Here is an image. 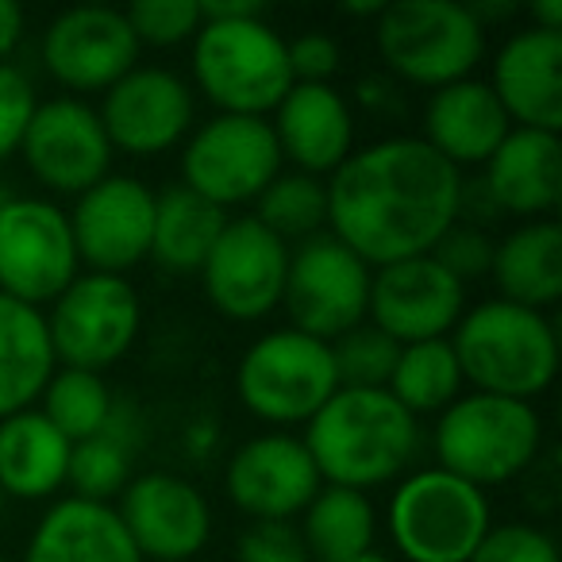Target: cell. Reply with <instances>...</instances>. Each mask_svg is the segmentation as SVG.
<instances>
[{"mask_svg":"<svg viewBox=\"0 0 562 562\" xmlns=\"http://www.w3.org/2000/svg\"><path fill=\"white\" fill-rule=\"evenodd\" d=\"M370 278L374 270L328 232L290 247V270L281 293L290 328L336 344L339 336L367 324Z\"/></svg>","mask_w":562,"mask_h":562,"instance_id":"12","label":"cell"},{"mask_svg":"<svg viewBox=\"0 0 562 562\" xmlns=\"http://www.w3.org/2000/svg\"><path fill=\"white\" fill-rule=\"evenodd\" d=\"M493 243H497V239H493L485 227H474V224H462V220H454V224L439 235V243L428 250V255L436 258V262L443 266L451 278H459L462 285H470V281H477V278H490Z\"/></svg>","mask_w":562,"mask_h":562,"instance_id":"38","label":"cell"},{"mask_svg":"<svg viewBox=\"0 0 562 562\" xmlns=\"http://www.w3.org/2000/svg\"><path fill=\"white\" fill-rule=\"evenodd\" d=\"M490 89L508 124L528 132L562 127V35L520 27L493 55Z\"/></svg>","mask_w":562,"mask_h":562,"instance_id":"21","label":"cell"},{"mask_svg":"<svg viewBox=\"0 0 562 562\" xmlns=\"http://www.w3.org/2000/svg\"><path fill=\"white\" fill-rule=\"evenodd\" d=\"M27 16L16 0H0V63H9L16 55V47L24 43Z\"/></svg>","mask_w":562,"mask_h":562,"instance_id":"42","label":"cell"},{"mask_svg":"<svg viewBox=\"0 0 562 562\" xmlns=\"http://www.w3.org/2000/svg\"><path fill=\"white\" fill-rule=\"evenodd\" d=\"M58 370L43 308L0 293V420L35 408Z\"/></svg>","mask_w":562,"mask_h":562,"instance_id":"28","label":"cell"},{"mask_svg":"<svg viewBox=\"0 0 562 562\" xmlns=\"http://www.w3.org/2000/svg\"><path fill=\"white\" fill-rule=\"evenodd\" d=\"M528 27H539V32H559L562 35V0H536L528 9Z\"/></svg>","mask_w":562,"mask_h":562,"instance_id":"45","label":"cell"},{"mask_svg":"<svg viewBox=\"0 0 562 562\" xmlns=\"http://www.w3.org/2000/svg\"><path fill=\"white\" fill-rule=\"evenodd\" d=\"M290 270V243H281L255 216H227L216 247L201 266V285L209 305L224 321L255 324L281 308Z\"/></svg>","mask_w":562,"mask_h":562,"instance_id":"13","label":"cell"},{"mask_svg":"<svg viewBox=\"0 0 562 562\" xmlns=\"http://www.w3.org/2000/svg\"><path fill=\"white\" fill-rule=\"evenodd\" d=\"M143 439H147V420H143L139 405L116 401L101 436L86 439V443H74L70 470H66L70 497L97 501V505H116V497L135 477L132 467H135V454L143 451Z\"/></svg>","mask_w":562,"mask_h":562,"instance_id":"29","label":"cell"},{"mask_svg":"<svg viewBox=\"0 0 562 562\" xmlns=\"http://www.w3.org/2000/svg\"><path fill=\"white\" fill-rule=\"evenodd\" d=\"M321 470L305 439L290 431H262L232 451L224 467L227 501L250 520H293L321 490Z\"/></svg>","mask_w":562,"mask_h":562,"instance_id":"20","label":"cell"},{"mask_svg":"<svg viewBox=\"0 0 562 562\" xmlns=\"http://www.w3.org/2000/svg\"><path fill=\"white\" fill-rule=\"evenodd\" d=\"M112 405H116V393L104 382V374L58 367L35 408H40L70 443H86V439L104 431V424H109V416H112Z\"/></svg>","mask_w":562,"mask_h":562,"instance_id":"33","label":"cell"},{"mask_svg":"<svg viewBox=\"0 0 562 562\" xmlns=\"http://www.w3.org/2000/svg\"><path fill=\"white\" fill-rule=\"evenodd\" d=\"M70 232L78 247V262L93 273L127 278L150 258L155 235V189L132 173H109L93 189L74 196Z\"/></svg>","mask_w":562,"mask_h":562,"instance_id":"15","label":"cell"},{"mask_svg":"<svg viewBox=\"0 0 562 562\" xmlns=\"http://www.w3.org/2000/svg\"><path fill=\"white\" fill-rule=\"evenodd\" d=\"M374 47L393 78L436 93L474 78L485 58V27L459 0H401L374 20Z\"/></svg>","mask_w":562,"mask_h":562,"instance_id":"6","label":"cell"},{"mask_svg":"<svg viewBox=\"0 0 562 562\" xmlns=\"http://www.w3.org/2000/svg\"><path fill=\"white\" fill-rule=\"evenodd\" d=\"M462 385L467 382H462L451 339H424V344L401 347L385 390L420 420V416H439L447 405H454L462 397Z\"/></svg>","mask_w":562,"mask_h":562,"instance_id":"32","label":"cell"},{"mask_svg":"<svg viewBox=\"0 0 562 562\" xmlns=\"http://www.w3.org/2000/svg\"><path fill=\"white\" fill-rule=\"evenodd\" d=\"M490 281L508 305L547 313L562 301V227L554 220H524L493 243Z\"/></svg>","mask_w":562,"mask_h":562,"instance_id":"26","label":"cell"},{"mask_svg":"<svg viewBox=\"0 0 562 562\" xmlns=\"http://www.w3.org/2000/svg\"><path fill=\"white\" fill-rule=\"evenodd\" d=\"M462 313H467V285L451 278L431 255L378 266L370 278L367 324H374L401 347L447 339Z\"/></svg>","mask_w":562,"mask_h":562,"instance_id":"19","label":"cell"},{"mask_svg":"<svg viewBox=\"0 0 562 562\" xmlns=\"http://www.w3.org/2000/svg\"><path fill=\"white\" fill-rule=\"evenodd\" d=\"M0 562H9V559H0Z\"/></svg>","mask_w":562,"mask_h":562,"instance_id":"50","label":"cell"},{"mask_svg":"<svg viewBox=\"0 0 562 562\" xmlns=\"http://www.w3.org/2000/svg\"><path fill=\"white\" fill-rule=\"evenodd\" d=\"M139 40L112 4H74L47 24L40 55L47 74L70 97L104 93L139 66Z\"/></svg>","mask_w":562,"mask_h":562,"instance_id":"17","label":"cell"},{"mask_svg":"<svg viewBox=\"0 0 562 562\" xmlns=\"http://www.w3.org/2000/svg\"><path fill=\"white\" fill-rule=\"evenodd\" d=\"M35 104H40V97H35L27 74L12 63H0V162H9L20 150Z\"/></svg>","mask_w":562,"mask_h":562,"instance_id":"40","label":"cell"},{"mask_svg":"<svg viewBox=\"0 0 562 562\" xmlns=\"http://www.w3.org/2000/svg\"><path fill=\"white\" fill-rule=\"evenodd\" d=\"M43 316L58 367L104 374L139 339L143 301L127 278L86 270L50 301Z\"/></svg>","mask_w":562,"mask_h":562,"instance_id":"9","label":"cell"},{"mask_svg":"<svg viewBox=\"0 0 562 562\" xmlns=\"http://www.w3.org/2000/svg\"><path fill=\"white\" fill-rule=\"evenodd\" d=\"M401 344H393L374 324H359L347 336L331 344V362H336L339 390H385L397 362Z\"/></svg>","mask_w":562,"mask_h":562,"instance_id":"35","label":"cell"},{"mask_svg":"<svg viewBox=\"0 0 562 562\" xmlns=\"http://www.w3.org/2000/svg\"><path fill=\"white\" fill-rule=\"evenodd\" d=\"M101 127L112 150L132 158H155L181 147L196 124L193 86L166 66H135L101 93Z\"/></svg>","mask_w":562,"mask_h":562,"instance_id":"16","label":"cell"},{"mask_svg":"<svg viewBox=\"0 0 562 562\" xmlns=\"http://www.w3.org/2000/svg\"><path fill=\"white\" fill-rule=\"evenodd\" d=\"M250 216L270 227L281 243H305L328 232V186L324 178H308L301 170H281L262 189Z\"/></svg>","mask_w":562,"mask_h":562,"instance_id":"34","label":"cell"},{"mask_svg":"<svg viewBox=\"0 0 562 562\" xmlns=\"http://www.w3.org/2000/svg\"><path fill=\"white\" fill-rule=\"evenodd\" d=\"M470 562H559V547L539 524L505 520L490 524Z\"/></svg>","mask_w":562,"mask_h":562,"instance_id":"37","label":"cell"},{"mask_svg":"<svg viewBox=\"0 0 562 562\" xmlns=\"http://www.w3.org/2000/svg\"><path fill=\"white\" fill-rule=\"evenodd\" d=\"M493 524L485 490L447 474L443 467H420L390 493L385 528L393 551L405 562H470Z\"/></svg>","mask_w":562,"mask_h":562,"instance_id":"7","label":"cell"},{"mask_svg":"<svg viewBox=\"0 0 562 562\" xmlns=\"http://www.w3.org/2000/svg\"><path fill=\"white\" fill-rule=\"evenodd\" d=\"M290 50V74L293 86H331L339 63H344V50H339L336 35L328 32H305L297 40H285Z\"/></svg>","mask_w":562,"mask_h":562,"instance_id":"41","label":"cell"},{"mask_svg":"<svg viewBox=\"0 0 562 562\" xmlns=\"http://www.w3.org/2000/svg\"><path fill=\"white\" fill-rule=\"evenodd\" d=\"M339 390L331 344L278 328L258 336L235 367V397L273 428H305Z\"/></svg>","mask_w":562,"mask_h":562,"instance_id":"8","label":"cell"},{"mask_svg":"<svg viewBox=\"0 0 562 562\" xmlns=\"http://www.w3.org/2000/svg\"><path fill=\"white\" fill-rule=\"evenodd\" d=\"M216 420H209V416H196V420L186 424V431H181V443H186V451L193 454V459H209L212 451H216Z\"/></svg>","mask_w":562,"mask_h":562,"instance_id":"44","label":"cell"},{"mask_svg":"<svg viewBox=\"0 0 562 562\" xmlns=\"http://www.w3.org/2000/svg\"><path fill=\"white\" fill-rule=\"evenodd\" d=\"M124 20L139 47H178L201 32V0H135Z\"/></svg>","mask_w":562,"mask_h":562,"instance_id":"36","label":"cell"},{"mask_svg":"<svg viewBox=\"0 0 562 562\" xmlns=\"http://www.w3.org/2000/svg\"><path fill=\"white\" fill-rule=\"evenodd\" d=\"M74 443L40 413L24 408L0 420V493L4 501H47L66 485Z\"/></svg>","mask_w":562,"mask_h":562,"instance_id":"27","label":"cell"},{"mask_svg":"<svg viewBox=\"0 0 562 562\" xmlns=\"http://www.w3.org/2000/svg\"><path fill=\"white\" fill-rule=\"evenodd\" d=\"M112 508L143 562H193L212 539L209 497L170 470L135 474Z\"/></svg>","mask_w":562,"mask_h":562,"instance_id":"18","label":"cell"},{"mask_svg":"<svg viewBox=\"0 0 562 562\" xmlns=\"http://www.w3.org/2000/svg\"><path fill=\"white\" fill-rule=\"evenodd\" d=\"M24 562H143V554L112 505L58 497L35 524Z\"/></svg>","mask_w":562,"mask_h":562,"instance_id":"25","label":"cell"},{"mask_svg":"<svg viewBox=\"0 0 562 562\" xmlns=\"http://www.w3.org/2000/svg\"><path fill=\"white\" fill-rule=\"evenodd\" d=\"M513 132L505 109L493 97L490 81L462 78L443 86L424 104V135L420 139L436 150L454 170H482L485 158L505 143Z\"/></svg>","mask_w":562,"mask_h":562,"instance_id":"24","label":"cell"},{"mask_svg":"<svg viewBox=\"0 0 562 562\" xmlns=\"http://www.w3.org/2000/svg\"><path fill=\"white\" fill-rule=\"evenodd\" d=\"M313 562H344L378 551V508L370 493L321 485L297 524Z\"/></svg>","mask_w":562,"mask_h":562,"instance_id":"31","label":"cell"},{"mask_svg":"<svg viewBox=\"0 0 562 562\" xmlns=\"http://www.w3.org/2000/svg\"><path fill=\"white\" fill-rule=\"evenodd\" d=\"M81 273L70 216L50 196H4L0 204V293L47 308Z\"/></svg>","mask_w":562,"mask_h":562,"instance_id":"11","label":"cell"},{"mask_svg":"<svg viewBox=\"0 0 562 562\" xmlns=\"http://www.w3.org/2000/svg\"><path fill=\"white\" fill-rule=\"evenodd\" d=\"M16 155L47 193L81 196L101 178H109L116 150L93 104L81 97H50L35 104Z\"/></svg>","mask_w":562,"mask_h":562,"instance_id":"14","label":"cell"},{"mask_svg":"<svg viewBox=\"0 0 562 562\" xmlns=\"http://www.w3.org/2000/svg\"><path fill=\"white\" fill-rule=\"evenodd\" d=\"M0 204H4V193H0Z\"/></svg>","mask_w":562,"mask_h":562,"instance_id":"49","label":"cell"},{"mask_svg":"<svg viewBox=\"0 0 562 562\" xmlns=\"http://www.w3.org/2000/svg\"><path fill=\"white\" fill-rule=\"evenodd\" d=\"M266 16L258 0H201V20H255Z\"/></svg>","mask_w":562,"mask_h":562,"instance_id":"43","label":"cell"},{"mask_svg":"<svg viewBox=\"0 0 562 562\" xmlns=\"http://www.w3.org/2000/svg\"><path fill=\"white\" fill-rule=\"evenodd\" d=\"M193 81L224 116H266L293 89L285 35L266 16L201 20L193 35Z\"/></svg>","mask_w":562,"mask_h":562,"instance_id":"5","label":"cell"},{"mask_svg":"<svg viewBox=\"0 0 562 562\" xmlns=\"http://www.w3.org/2000/svg\"><path fill=\"white\" fill-rule=\"evenodd\" d=\"M281 170L285 158L266 116L216 112L181 143V186L224 212L255 204Z\"/></svg>","mask_w":562,"mask_h":562,"instance_id":"10","label":"cell"},{"mask_svg":"<svg viewBox=\"0 0 562 562\" xmlns=\"http://www.w3.org/2000/svg\"><path fill=\"white\" fill-rule=\"evenodd\" d=\"M281 158L308 178L328 181L355 150V112L336 86H293L270 112Z\"/></svg>","mask_w":562,"mask_h":562,"instance_id":"22","label":"cell"},{"mask_svg":"<svg viewBox=\"0 0 562 562\" xmlns=\"http://www.w3.org/2000/svg\"><path fill=\"white\" fill-rule=\"evenodd\" d=\"M0 513H4V493H0Z\"/></svg>","mask_w":562,"mask_h":562,"instance_id":"48","label":"cell"},{"mask_svg":"<svg viewBox=\"0 0 562 562\" xmlns=\"http://www.w3.org/2000/svg\"><path fill=\"white\" fill-rule=\"evenodd\" d=\"M301 439L324 485L370 493L408 474L420 451V420L390 390H336Z\"/></svg>","mask_w":562,"mask_h":562,"instance_id":"2","label":"cell"},{"mask_svg":"<svg viewBox=\"0 0 562 562\" xmlns=\"http://www.w3.org/2000/svg\"><path fill=\"white\" fill-rule=\"evenodd\" d=\"M235 562H313L293 520H250L235 543Z\"/></svg>","mask_w":562,"mask_h":562,"instance_id":"39","label":"cell"},{"mask_svg":"<svg viewBox=\"0 0 562 562\" xmlns=\"http://www.w3.org/2000/svg\"><path fill=\"white\" fill-rule=\"evenodd\" d=\"M227 212L196 196L193 189L166 186L155 193V235H150V262L166 273H201L209 250L216 247Z\"/></svg>","mask_w":562,"mask_h":562,"instance_id":"30","label":"cell"},{"mask_svg":"<svg viewBox=\"0 0 562 562\" xmlns=\"http://www.w3.org/2000/svg\"><path fill=\"white\" fill-rule=\"evenodd\" d=\"M382 0H370V4H344V16H355V20H378L382 16Z\"/></svg>","mask_w":562,"mask_h":562,"instance_id":"46","label":"cell"},{"mask_svg":"<svg viewBox=\"0 0 562 562\" xmlns=\"http://www.w3.org/2000/svg\"><path fill=\"white\" fill-rule=\"evenodd\" d=\"M482 193L493 212L520 220H551L562 196V143L551 132L513 127L497 150L485 158Z\"/></svg>","mask_w":562,"mask_h":562,"instance_id":"23","label":"cell"},{"mask_svg":"<svg viewBox=\"0 0 562 562\" xmlns=\"http://www.w3.org/2000/svg\"><path fill=\"white\" fill-rule=\"evenodd\" d=\"M344 562H397V559H390V554H382V551H367V554H359V559H344Z\"/></svg>","mask_w":562,"mask_h":562,"instance_id":"47","label":"cell"},{"mask_svg":"<svg viewBox=\"0 0 562 562\" xmlns=\"http://www.w3.org/2000/svg\"><path fill=\"white\" fill-rule=\"evenodd\" d=\"M447 339L462 367V382L474 393L531 405L559 374V331L551 316L501 297L470 305Z\"/></svg>","mask_w":562,"mask_h":562,"instance_id":"3","label":"cell"},{"mask_svg":"<svg viewBox=\"0 0 562 562\" xmlns=\"http://www.w3.org/2000/svg\"><path fill=\"white\" fill-rule=\"evenodd\" d=\"M462 173L420 135H385L351 150L328 186V235L370 270L428 255L459 220Z\"/></svg>","mask_w":562,"mask_h":562,"instance_id":"1","label":"cell"},{"mask_svg":"<svg viewBox=\"0 0 562 562\" xmlns=\"http://www.w3.org/2000/svg\"><path fill=\"white\" fill-rule=\"evenodd\" d=\"M431 447L436 467L447 474L493 490L536 467L543 451V420L528 401L470 390L439 413Z\"/></svg>","mask_w":562,"mask_h":562,"instance_id":"4","label":"cell"}]
</instances>
